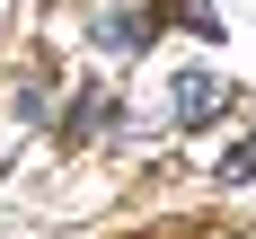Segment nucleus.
<instances>
[{"mask_svg": "<svg viewBox=\"0 0 256 239\" xmlns=\"http://www.w3.org/2000/svg\"><path fill=\"white\" fill-rule=\"evenodd\" d=\"M221 98H230V89H221L212 71H186V80H177V124H212Z\"/></svg>", "mask_w": 256, "mask_h": 239, "instance_id": "1", "label": "nucleus"}, {"mask_svg": "<svg viewBox=\"0 0 256 239\" xmlns=\"http://www.w3.org/2000/svg\"><path fill=\"white\" fill-rule=\"evenodd\" d=\"M106 115H115V98H106V80H88V89H80V106L62 115V142H88Z\"/></svg>", "mask_w": 256, "mask_h": 239, "instance_id": "2", "label": "nucleus"}, {"mask_svg": "<svg viewBox=\"0 0 256 239\" xmlns=\"http://www.w3.org/2000/svg\"><path fill=\"white\" fill-rule=\"evenodd\" d=\"M150 9H106V18H98V36H106V45H115V53H142V45H150Z\"/></svg>", "mask_w": 256, "mask_h": 239, "instance_id": "3", "label": "nucleus"}, {"mask_svg": "<svg viewBox=\"0 0 256 239\" xmlns=\"http://www.w3.org/2000/svg\"><path fill=\"white\" fill-rule=\"evenodd\" d=\"M186 9V27H194V36H221V9H212V0H177Z\"/></svg>", "mask_w": 256, "mask_h": 239, "instance_id": "4", "label": "nucleus"}, {"mask_svg": "<svg viewBox=\"0 0 256 239\" xmlns=\"http://www.w3.org/2000/svg\"><path fill=\"white\" fill-rule=\"evenodd\" d=\"M221 177H256V133H248V142H238L230 159H221Z\"/></svg>", "mask_w": 256, "mask_h": 239, "instance_id": "5", "label": "nucleus"}]
</instances>
